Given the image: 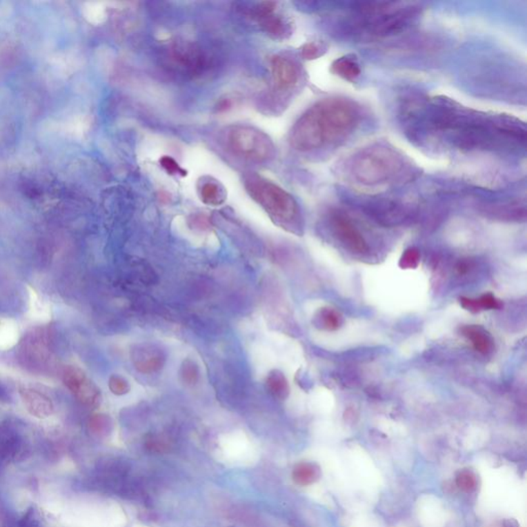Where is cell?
Segmentation results:
<instances>
[{
    "label": "cell",
    "mask_w": 527,
    "mask_h": 527,
    "mask_svg": "<svg viewBox=\"0 0 527 527\" xmlns=\"http://www.w3.org/2000/svg\"><path fill=\"white\" fill-rule=\"evenodd\" d=\"M63 382L75 397L85 405L95 406L101 399L99 388L79 367H66L63 373Z\"/></svg>",
    "instance_id": "obj_8"
},
{
    "label": "cell",
    "mask_w": 527,
    "mask_h": 527,
    "mask_svg": "<svg viewBox=\"0 0 527 527\" xmlns=\"http://www.w3.org/2000/svg\"><path fill=\"white\" fill-rule=\"evenodd\" d=\"M201 200L205 204L217 206L225 201L226 195L223 188L215 181H206L200 189Z\"/></svg>",
    "instance_id": "obj_18"
},
{
    "label": "cell",
    "mask_w": 527,
    "mask_h": 527,
    "mask_svg": "<svg viewBox=\"0 0 527 527\" xmlns=\"http://www.w3.org/2000/svg\"><path fill=\"white\" fill-rule=\"evenodd\" d=\"M327 51L328 46L323 41H309L302 46L300 54L303 59L311 61L323 57Z\"/></svg>",
    "instance_id": "obj_22"
},
{
    "label": "cell",
    "mask_w": 527,
    "mask_h": 527,
    "mask_svg": "<svg viewBox=\"0 0 527 527\" xmlns=\"http://www.w3.org/2000/svg\"><path fill=\"white\" fill-rule=\"evenodd\" d=\"M160 164L168 175H181V177H186V175H187V171L183 170V169L179 166V163H177L175 159L171 158V157L164 156L163 158H161Z\"/></svg>",
    "instance_id": "obj_28"
},
{
    "label": "cell",
    "mask_w": 527,
    "mask_h": 527,
    "mask_svg": "<svg viewBox=\"0 0 527 527\" xmlns=\"http://www.w3.org/2000/svg\"><path fill=\"white\" fill-rule=\"evenodd\" d=\"M357 200L361 201V207L373 213L378 217H395L401 219V217H406L411 210V206L401 202L397 199L388 197H373V196H355Z\"/></svg>",
    "instance_id": "obj_10"
},
{
    "label": "cell",
    "mask_w": 527,
    "mask_h": 527,
    "mask_svg": "<svg viewBox=\"0 0 527 527\" xmlns=\"http://www.w3.org/2000/svg\"><path fill=\"white\" fill-rule=\"evenodd\" d=\"M244 187L248 195L282 227L294 233H302L300 207L286 190L257 175H248Z\"/></svg>",
    "instance_id": "obj_5"
},
{
    "label": "cell",
    "mask_w": 527,
    "mask_h": 527,
    "mask_svg": "<svg viewBox=\"0 0 527 527\" xmlns=\"http://www.w3.org/2000/svg\"><path fill=\"white\" fill-rule=\"evenodd\" d=\"M19 339L18 328L10 321L0 323V349H8L14 346Z\"/></svg>",
    "instance_id": "obj_21"
},
{
    "label": "cell",
    "mask_w": 527,
    "mask_h": 527,
    "mask_svg": "<svg viewBox=\"0 0 527 527\" xmlns=\"http://www.w3.org/2000/svg\"><path fill=\"white\" fill-rule=\"evenodd\" d=\"M272 77L278 89L290 91L299 85L301 72L299 66L290 58L274 56L270 61Z\"/></svg>",
    "instance_id": "obj_11"
},
{
    "label": "cell",
    "mask_w": 527,
    "mask_h": 527,
    "mask_svg": "<svg viewBox=\"0 0 527 527\" xmlns=\"http://www.w3.org/2000/svg\"><path fill=\"white\" fill-rule=\"evenodd\" d=\"M339 172L350 185L377 189L409 183L419 169L390 142L375 141L347 157Z\"/></svg>",
    "instance_id": "obj_4"
},
{
    "label": "cell",
    "mask_w": 527,
    "mask_h": 527,
    "mask_svg": "<svg viewBox=\"0 0 527 527\" xmlns=\"http://www.w3.org/2000/svg\"><path fill=\"white\" fill-rule=\"evenodd\" d=\"M461 334L472 342L478 352L488 355L493 348V340L488 332L479 326H466L461 330Z\"/></svg>",
    "instance_id": "obj_15"
},
{
    "label": "cell",
    "mask_w": 527,
    "mask_h": 527,
    "mask_svg": "<svg viewBox=\"0 0 527 527\" xmlns=\"http://www.w3.org/2000/svg\"><path fill=\"white\" fill-rule=\"evenodd\" d=\"M132 363L138 372L152 374L160 371L166 363L164 350L154 344H139L131 352Z\"/></svg>",
    "instance_id": "obj_9"
},
{
    "label": "cell",
    "mask_w": 527,
    "mask_h": 527,
    "mask_svg": "<svg viewBox=\"0 0 527 527\" xmlns=\"http://www.w3.org/2000/svg\"><path fill=\"white\" fill-rule=\"evenodd\" d=\"M342 315L332 308H323L317 315V325L321 329L336 330L342 325Z\"/></svg>",
    "instance_id": "obj_19"
},
{
    "label": "cell",
    "mask_w": 527,
    "mask_h": 527,
    "mask_svg": "<svg viewBox=\"0 0 527 527\" xmlns=\"http://www.w3.org/2000/svg\"><path fill=\"white\" fill-rule=\"evenodd\" d=\"M181 379L189 386H194L200 378V370L197 364L192 359H186L181 368Z\"/></svg>",
    "instance_id": "obj_23"
},
{
    "label": "cell",
    "mask_w": 527,
    "mask_h": 527,
    "mask_svg": "<svg viewBox=\"0 0 527 527\" xmlns=\"http://www.w3.org/2000/svg\"><path fill=\"white\" fill-rule=\"evenodd\" d=\"M459 303L466 310L470 311L472 313H478L482 311V307H481L479 299H470L466 298V297H461L459 299Z\"/></svg>",
    "instance_id": "obj_30"
},
{
    "label": "cell",
    "mask_w": 527,
    "mask_h": 527,
    "mask_svg": "<svg viewBox=\"0 0 527 527\" xmlns=\"http://www.w3.org/2000/svg\"><path fill=\"white\" fill-rule=\"evenodd\" d=\"M338 8L330 25L335 37L357 41L401 34L422 14L421 6L412 2H355Z\"/></svg>",
    "instance_id": "obj_3"
},
{
    "label": "cell",
    "mask_w": 527,
    "mask_h": 527,
    "mask_svg": "<svg viewBox=\"0 0 527 527\" xmlns=\"http://www.w3.org/2000/svg\"><path fill=\"white\" fill-rule=\"evenodd\" d=\"M30 310L32 312V319L39 321H47L51 319V310L49 305L37 295L34 290L30 292Z\"/></svg>",
    "instance_id": "obj_20"
},
{
    "label": "cell",
    "mask_w": 527,
    "mask_h": 527,
    "mask_svg": "<svg viewBox=\"0 0 527 527\" xmlns=\"http://www.w3.org/2000/svg\"><path fill=\"white\" fill-rule=\"evenodd\" d=\"M420 262V252L416 248H409L405 250L401 260L399 267L401 269H415Z\"/></svg>",
    "instance_id": "obj_25"
},
{
    "label": "cell",
    "mask_w": 527,
    "mask_h": 527,
    "mask_svg": "<svg viewBox=\"0 0 527 527\" xmlns=\"http://www.w3.org/2000/svg\"><path fill=\"white\" fill-rule=\"evenodd\" d=\"M361 106L344 97H329L309 108L292 126L290 146L301 152L336 150L361 122Z\"/></svg>",
    "instance_id": "obj_2"
},
{
    "label": "cell",
    "mask_w": 527,
    "mask_h": 527,
    "mask_svg": "<svg viewBox=\"0 0 527 527\" xmlns=\"http://www.w3.org/2000/svg\"><path fill=\"white\" fill-rule=\"evenodd\" d=\"M276 12V10H275ZM275 12L258 17L261 26L272 39H286L292 34V25L284 17L275 14Z\"/></svg>",
    "instance_id": "obj_13"
},
{
    "label": "cell",
    "mask_w": 527,
    "mask_h": 527,
    "mask_svg": "<svg viewBox=\"0 0 527 527\" xmlns=\"http://www.w3.org/2000/svg\"><path fill=\"white\" fill-rule=\"evenodd\" d=\"M268 390L276 399H284L290 395V386L282 372L278 370L271 371L266 380Z\"/></svg>",
    "instance_id": "obj_17"
},
{
    "label": "cell",
    "mask_w": 527,
    "mask_h": 527,
    "mask_svg": "<svg viewBox=\"0 0 527 527\" xmlns=\"http://www.w3.org/2000/svg\"><path fill=\"white\" fill-rule=\"evenodd\" d=\"M226 141L234 155L255 162H266L275 154V146L270 136L255 127L244 125L230 127Z\"/></svg>",
    "instance_id": "obj_6"
},
{
    "label": "cell",
    "mask_w": 527,
    "mask_h": 527,
    "mask_svg": "<svg viewBox=\"0 0 527 527\" xmlns=\"http://www.w3.org/2000/svg\"><path fill=\"white\" fill-rule=\"evenodd\" d=\"M321 470L317 464L311 462H301L292 470V479L297 484L307 486L319 480Z\"/></svg>",
    "instance_id": "obj_16"
},
{
    "label": "cell",
    "mask_w": 527,
    "mask_h": 527,
    "mask_svg": "<svg viewBox=\"0 0 527 527\" xmlns=\"http://www.w3.org/2000/svg\"><path fill=\"white\" fill-rule=\"evenodd\" d=\"M230 106H231V102H230L229 100H223V101L219 106V110H221H221H228Z\"/></svg>",
    "instance_id": "obj_34"
},
{
    "label": "cell",
    "mask_w": 527,
    "mask_h": 527,
    "mask_svg": "<svg viewBox=\"0 0 527 527\" xmlns=\"http://www.w3.org/2000/svg\"><path fill=\"white\" fill-rule=\"evenodd\" d=\"M90 428L95 434L103 435L108 432L110 428V418L102 414L94 415L90 420Z\"/></svg>",
    "instance_id": "obj_27"
},
{
    "label": "cell",
    "mask_w": 527,
    "mask_h": 527,
    "mask_svg": "<svg viewBox=\"0 0 527 527\" xmlns=\"http://www.w3.org/2000/svg\"><path fill=\"white\" fill-rule=\"evenodd\" d=\"M20 395L25 408L31 415L43 419L53 413V403L43 392L33 388H23L20 390Z\"/></svg>",
    "instance_id": "obj_12"
},
{
    "label": "cell",
    "mask_w": 527,
    "mask_h": 527,
    "mask_svg": "<svg viewBox=\"0 0 527 527\" xmlns=\"http://www.w3.org/2000/svg\"><path fill=\"white\" fill-rule=\"evenodd\" d=\"M457 270H459V273L464 274L468 272V265L466 263L461 262L459 264V266H457Z\"/></svg>",
    "instance_id": "obj_33"
},
{
    "label": "cell",
    "mask_w": 527,
    "mask_h": 527,
    "mask_svg": "<svg viewBox=\"0 0 527 527\" xmlns=\"http://www.w3.org/2000/svg\"><path fill=\"white\" fill-rule=\"evenodd\" d=\"M330 71L337 77L349 83H355L361 74V64L357 58L351 54L334 60L330 66Z\"/></svg>",
    "instance_id": "obj_14"
},
{
    "label": "cell",
    "mask_w": 527,
    "mask_h": 527,
    "mask_svg": "<svg viewBox=\"0 0 527 527\" xmlns=\"http://www.w3.org/2000/svg\"><path fill=\"white\" fill-rule=\"evenodd\" d=\"M110 392L116 395H124L128 394L130 390L129 382L120 375H112L108 381Z\"/></svg>",
    "instance_id": "obj_26"
},
{
    "label": "cell",
    "mask_w": 527,
    "mask_h": 527,
    "mask_svg": "<svg viewBox=\"0 0 527 527\" xmlns=\"http://www.w3.org/2000/svg\"><path fill=\"white\" fill-rule=\"evenodd\" d=\"M190 223H191L192 227L200 230V231H204L210 227V221H209L208 217L204 215H194L190 219Z\"/></svg>",
    "instance_id": "obj_31"
},
{
    "label": "cell",
    "mask_w": 527,
    "mask_h": 527,
    "mask_svg": "<svg viewBox=\"0 0 527 527\" xmlns=\"http://www.w3.org/2000/svg\"><path fill=\"white\" fill-rule=\"evenodd\" d=\"M329 223L335 237L350 252L363 255L369 250L367 241L350 217L340 211L330 213Z\"/></svg>",
    "instance_id": "obj_7"
},
{
    "label": "cell",
    "mask_w": 527,
    "mask_h": 527,
    "mask_svg": "<svg viewBox=\"0 0 527 527\" xmlns=\"http://www.w3.org/2000/svg\"><path fill=\"white\" fill-rule=\"evenodd\" d=\"M146 446H148L150 450L159 451V453L164 451L165 448H166V444H165L161 439L155 438V437H152V438H150L146 441Z\"/></svg>",
    "instance_id": "obj_32"
},
{
    "label": "cell",
    "mask_w": 527,
    "mask_h": 527,
    "mask_svg": "<svg viewBox=\"0 0 527 527\" xmlns=\"http://www.w3.org/2000/svg\"><path fill=\"white\" fill-rule=\"evenodd\" d=\"M399 118L406 137L434 152H526V123L511 115L482 112L446 96L407 94L401 98Z\"/></svg>",
    "instance_id": "obj_1"
},
{
    "label": "cell",
    "mask_w": 527,
    "mask_h": 527,
    "mask_svg": "<svg viewBox=\"0 0 527 527\" xmlns=\"http://www.w3.org/2000/svg\"><path fill=\"white\" fill-rule=\"evenodd\" d=\"M457 485L464 493H472L477 487V479L470 470H461L457 477Z\"/></svg>",
    "instance_id": "obj_24"
},
{
    "label": "cell",
    "mask_w": 527,
    "mask_h": 527,
    "mask_svg": "<svg viewBox=\"0 0 527 527\" xmlns=\"http://www.w3.org/2000/svg\"><path fill=\"white\" fill-rule=\"evenodd\" d=\"M482 310H493V309H499L501 307V303L493 296L491 294H485L479 298Z\"/></svg>",
    "instance_id": "obj_29"
}]
</instances>
